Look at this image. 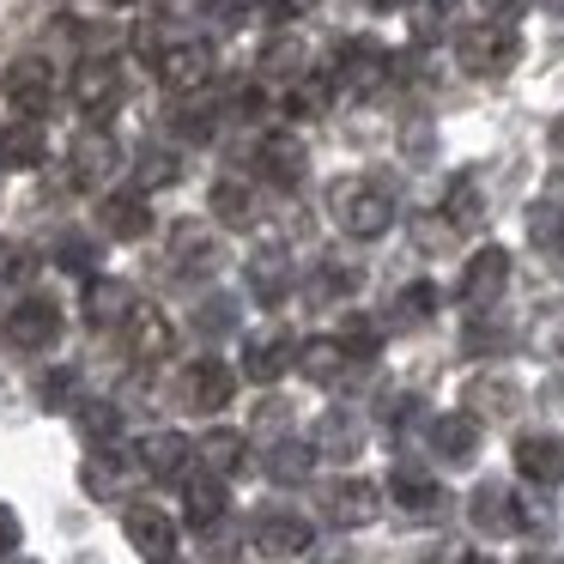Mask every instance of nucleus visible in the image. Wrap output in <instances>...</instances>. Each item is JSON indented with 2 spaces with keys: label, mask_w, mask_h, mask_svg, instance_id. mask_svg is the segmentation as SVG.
Wrapping results in <instances>:
<instances>
[{
  "label": "nucleus",
  "mask_w": 564,
  "mask_h": 564,
  "mask_svg": "<svg viewBox=\"0 0 564 564\" xmlns=\"http://www.w3.org/2000/svg\"><path fill=\"white\" fill-rule=\"evenodd\" d=\"M431 449H437L443 462H474V449H479V419H467V413H437V419H431Z\"/></svg>",
  "instance_id": "c85d7f7f"
},
{
  "label": "nucleus",
  "mask_w": 564,
  "mask_h": 564,
  "mask_svg": "<svg viewBox=\"0 0 564 564\" xmlns=\"http://www.w3.org/2000/svg\"><path fill=\"white\" fill-rule=\"evenodd\" d=\"M116 164H122V147H116L104 128H79L74 147H67V176H74L79 188H98L104 176H116Z\"/></svg>",
  "instance_id": "9b49d317"
},
{
  "label": "nucleus",
  "mask_w": 564,
  "mask_h": 564,
  "mask_svg": "<svg viewBox=\"0 0 564 564\" xmlns=\"http://www.w3.org/2000/svg\"><path fill=\"white\" fill-rule=\"evenodd\" d=\"M249 292H256V304H285L292 297V256L285 249H261L256 261H249Z\"/></svg>",
  "instance_id": "cd10ccee"
},
{
  "label": "nucleus",
  "mask_w": 564,
  "mask_h": 564,
  "mask_svg": "<svg viewBox=\"0 0 564 564\" xmlns=\"http://www.w3.org/2000/svg\"><path fill=\"white\" fill-rule=\"evenodd\" d=\"M316 449L334 455V462H352V455L365 449V425H358L352 413H322L316 419Z\"/></svg>",
  "instance_id": "2f4dec72"
},
{
  "label": "nucleus",
  "mask_w": 564,
  "mask_h": 564,
  "mask_svg": "<svg viewBox=\"0 0 564 564\" xmlns=\"http://www.w3.org/2000/svg\"><path fill=\"white\" fill-rule=\"evenodd\" d=\"M413 237H419V249H437V256H443V249H449V243H455V237H462V231H455V225L443 219V213H437V219H431V213H425V219L413 225Z\"/></svg>",
  "instance_id": "a18cd8bd"
},
{
  "label": "nucleus",
  "mask_w": 564,
  "mask_h": 564,
  "mask_svg": "<svg viewBox=\"0 0 564 564\" xmlns=\"http://www.w3.org/2000/svg\"><path fill=\"white\" fill-rule=\"evenodd\" d=\"M503 285H510V256L503 249H479L462 273V304L479 316V310H491L503 297Z\"/></svg>",
  "instance_id": "f3484780"
},
{
  "label": "nucleus",
  "mask_w": 564,
  "mask_h": 564,
  "mask_svg": "<svg viewBox=\"0 0 564 564\" xmlns=\"http://www.w3.org/2000/svg\"><path fill=\"white\" fill-rule=\"evenodd\" d=\"M256 171L268 176L273 188H297V183L310 176V152H304V140L285 134V128H273V134L256 147Z\"/></svg>",
  "instance_id": "4468645a"
},
{
  "label": "nucleus",
  "mask_w": 564,
  "mask_h": 564,
  "mask_svg": "<svg viewBox=\"0 0 564 564\" xmlns=\"http://www.w3.org/2000/svg\"><path fill=\"white\" fill-rule=\"evenodd\" d=\"M382 79H389V55H382L370 37H352V43L340 50V62H334V86H346L352 98L382 91Z\"/></svg>",
  "instance_id": "ddd939ff"
},
{
  "label": "nucleus",
  "mask_w": 564,
  "mask_h": 564,
  "mask_svg": "<svg viewBox=\"0 0 564 564\" xmlns=\"http://www.w3.org/2000/svg\"><path fill=\"white\" fill-rule=\"evenodd\" d=\"M389 498L401 503L406 516H431V510H443V486L425 474V467H406V462L389 474Z\"/></svg>",
  "instance_id": "bb28decb"
},
{
  "label": "nucleus",
  "mask_w": 564,
  "mask_h": 564,
  "mask_svg": "<svg viewBox=\"0 0 564 564\" xmlns=\"http://www.w3.org/2000/svg\"><path fill=\"white\" fill-rule=\"evenodd\" d=\"M79 310H86V322L91 328H128V316L140 310V297H134V285H122V280H86V297H79Z\"/></svg>",
  "instance_id": "aec40b11"
},
{
  "label": "nucleus",
  "mask_w": 564,
  "mask_h": 564,
  "mask_svg": "<svg viewBox=\"0 0 564 564\" xmlns=\"http://www.w3.org/2000/svg\"><path fill=\"white\" fill-rule=\"evenodd\" d=\"M159 79L176 98L207 91L213 86V43H171V50H159Z\"/></svg>",
  "instance_id": "9d476101"
},
{
  "label": "nucleus",
  "mask_w": 564,
  "mask_h": 564,
  "mask_svg": "<svg viewBox=\"0 0 564 564\" xmlns=\"http://www.w3.org/2000/svg\"><path fill=\"white\" fill-rule=\"evenodd\" d=\"M455 62L474 79H503L522 62V37H516L510 25H498V19H479V25H467L462 37H455Z\"/></svg>",
  "instance_id": "f03ea898"
},
{
  "label": "nucleus",
  "mask_w": 564,
  "mask_h": 564,
  "mask_svg": "<svg viewBox=\"0 0 564 564\" xmlns=\"http://www.w3.org/2000/svg\"><path fill=\"white\" fill-rule=\"evenodd\" d=\"M37 394H43V406H74V401H79V370H74V365L50 370V377L37 382Z\"/></svg>",
  "instance_id": "37998d69"
},
{
  "label": "nucleus",
  "mask_w": 564,
  "mask_h": 564,
  "mask_svg": "<svg viewBox=\"0 0 564 564\" xmlns=\"http://www.w3.org/2000/svg\"><path fill=\"white\" fill-rule=\"evenodd\" d=\"M467 352H503V328L474 322V328H467Z\"/></svg>",
  "instance_id": "603ef678"
},
{
  "label": "nucleus",
  "mask_w": 564,
  "mask_h": 564,
  "mask_svg": "<svg viewBox=\"0 0 564 564\" xmlns=\"http://www.w3.org/2000/svg\"><path fill=\"white\" fill-rule=\"evenodd\" d=\"M558 188H564V164H558Z\"/></svg>",
  "instance_id": "e2e57ef3"
},
{
  "label": "nucleus",
  "mask_w": 564,
  "mask_h": 564,
  "mask_svg": "<svg viewBox=\"0 0 564 564\" xmlns=\"http://www.w3.org/2000/svg\"><path fill=\"white\" fill-rule=\"evenodd\" d=\"M207 207H213V219H219V225H249V219H256V195H249L243 176H219L213 195H207Z\"/></svg>",
  "instance_id": "f704fd0d"
},
{
  "label": "nucleus",
  "mask_w": 564,
  "mask_h": 564,
  "mask_svg": "<svg viewBox=\"0 0 564 564\" xmlns=\"http://www.w3.org/2000/svg\"><path fill=\"white\" fill-rule=\"evenodd\" d=\"M19 540H25V528H19V510H13V503H0V558H13Z\"/></svg>",
  "instance_id": "09e8293b"
},
{
  "label": "nucleus",
  "mask_w": 564,
  "mask_h": 564,
  "mask_svg": "<svg viewBox=\"0 0 564 564\" xmlns=\"http://www.w3.org/2000/svg\"><path fill=\"white\" fill-rule=\"evenodd\" d=\"M328 98H334V79L304 74L292 91H285V110H292V116H304V122H310V116H322V110H328Z\"/></svg>",
  "instance_id": "4c0bfd02"
},
{
  "label": "nucleus",
  "mask_w": 564,
  "mask_h": 564,
  "mask_svg": "<svg viewBox=\"0 0 564 564\" xmlns=\"http://www.w3.org/2000/svg\"><path fill=\"white\" fill-rule=\"evenodd\" d=\"M128 98V86H122V67L116 62H79L74 67V104L86 116H116V104Z\"/></svg>",
  "instance_id": "f8f14e48"
},
{
  "label": "nucleus",
  "mask_w": 564,
  "mask_h": 564,
  "mask_svg": "<svg viewBox=\"0 0 564 564\" xmlns=\"http://www.w3.org/2000/svg\"><path fill=\"white\" fill-rule=\"evenodd\" d=\"M334 340H340V346H346V352H352V358H377L382 334H377V322H370V316H346Z\"/></svg>",
  "instance_id": "79ce46f5"
},
{
  "label": "nucleus",
  "mask_w": 564,
  "mask_h": 564,
  "mask_svg": "<svg viewBox=\"0 0 564 564\" xmlns=\"http://www.w3.org/2000/svg\"><path fill=\"white\" fill-rule=\"evenodd\" d=\"M292 358H297L292 334L261 328V334H249V340H243V377L249 382H280L285 370H292Z\"/></svg>",
  "instance_id": "412c9836"
},
{
  "label": "nucleus",
  "mask_w": 564,
  "mask_h": 564,
  "mask_svg": "<svg viewBox=\"0 0 564 564\" xmlns=\"http://www.w3.org/2000/svg\"><path fill=\"white\" fill-rule=\"evenodd\" d=\"M431 316H437V285H431V280H413L401 297H394V322H401V328L431 322Z\"/></svg>",
  "instance_id": "58836bf2"
},
{
  "label": "nucleus",
  "mask_w": 564,
  "mask_h": 564,
  "mask_svg": "<svg viewBox=\"0 0 564 564\" xmlns=\"http://www.w3.org/2000/svg\"><path fill=\"white\" fill-rule=\"evenodd\" d=\"M176 134L183 140H213V116L207 110H176Z\"/></svg>",
  "instance_id": "8fccbe9b"
},
{
  "label": "nucleus",
  "mask_w": 564,
  "mask_h": 564,
  "mask_svg": "<svg viewBox=\"0 0 564 564\" xmlns=\"http://www.w3.org/2000/svg\"><path fill=\"white\" fill-rule=\"evenodd\" d=\"M455 564H498V558H486V552H467V558H455Z\"/></svg>",
  "instance_id": "4d7b16f0"
},
{
  "label": "nucleus",
  "mask_w": 564,
  "mask_h": 564,
  "mask_svg": "<svg viewBox=\"0 0 564 564\" xmlns=\"http://www.w3.org/2000/svg\"><path fill=\"white\" fill-rule=\"evenodd\" d=\"M528 346H534V352H564V316H540L534 334H528Z\"/></svg>",
  "instance_id": "de8ad7c7"
},
{
  "label": "nucleus",
  "mask_w": 564,
  "mask_h": 564,
  "mask_svg": "<svg viewBox=\"0 0 564 564\" xmlns=\"http://www.w3.org/2000/svg\"><path fill=\"white\" fill-rule=\"evenodd\" d=\"M249 540H256L261 558H297V552H310L316 528H310L297 510H261L256 528H249Z\"/></svg>",
  "instance_id": "1a4fd4ad"
},
{
  "label": "nucleus",
  "mask_w": 564,
  "mask_h": 564,
  "mask_svg": "<svg viewBox=\"0 0 564 564\" xmlns=\"http://www.w3.org/2000/svg\"><path fill=\"white\" fill-rule=\"evenodd\" d=\"M147 479V467H140V455H116V449H98L86 462V474H79V486L91 491V498H104V503H122V498H134V486Z\"/></svg>",
  "instance_id": "0eeeda50"
},
{
  "label": "nucleus",
  "mask_w": 564,
  "mask_h": 564,
  "mask_svg": "<svg viewBox=\"0 0 564 564\" xmlns=\"http://www.w3.org/2000/svg\"><path fill=\"white\" fill-rule=\"evenodd\" d=\"M79 431H86L91 443H104V449H110L116 431H122V413H116L110 401H86V406H79Z\"/></svg>",
  "instance_id": "a19ab883"
},
{
  "label": "nucleus",
  "mask_w": 564,
  "mask_h": 564,
  "mask_svg": "<svg viewBox=\"0 0 564 564\" xmlns=\"http://www.w3.org/2000/svg\"><path fill=\"white\" fill-rule=\"evenodd\" d=\"M110 7H134V0H110Z\"/></svg>",
  "instance_id": "680f3d73"
},
{
  "label": "nucleus",
  "mask_w": 564,
  "mask_h": 564,
  "mask_svg": "<svg viewBox=\"0 0 564 564\" xmlns=\"http://www.w3.org/2000/svg\"><path fill=\"white\" fill-rule=\"evenodd\" d=\"M304 62H310V50H304V37L297 31H273L268 37V50H261V79H304Z\"/></svg>",
  "instance_id": "7c9ffc66"
},
{
  "label": "nucleus",
  "mask_w": 564,
  "mask_h": 564,
  "mask_svg": "<svg viewBox=\"0 0 564 564\" xmlns=\"http://www.w3.org/2000/svg\"><path fill=\"white\" fill-rule=\"evenodd\" d=\"M188 406L195 413H225L231 406V394H237V370L231 365H219V358H200L195 370H188Z\"/></svg>",
  "instance_id": "b1692460"
},
{
  "label": "nucleus",
  "mask_w": 564,
  "mask_h": 564,
  "mask_svg": "<svg viewBox=\"0 0 564 564\" xmlns=\"http://www.w3.org/2000/svg\"><path fill=\"white\" fill-rule=\"evenodd\" d=\"M443 219L455 225V231H479L486 225V195H479L474 176H455L449 195H443Z\"/></svg>",
  "instance_id": "72a5a7b5"
},
{
  "label": "nucleus",
  "mask_w": 564,
  "mask_h": 564,
  "mask_svg": "<svg viewBox=\"0 0 564 564\" xmlns=\"http://www.w3.org/2000/svg\"><path fill=\"white\" fill-rule=\"evenodd\" d=\"M516 467L534 486H564V437L558 431H522L516 437Z\"/></svg>",
  "instance_id": "a211bd4d"
},
{
  "label": "nucleus",
  "mask_w": 564,
  "mask_h": 564,
  "mask_svg": "<svg viewBox=\"0 0 564 564\" xmlns=\"http://www.w3.org/2000/svg\"><path fill=\"white\" fill-rule=\"evenodd\" d=\"M358 285V268H346V261H322L316 268V292L334 297V292H352Z\"/></svg>",
  "instance_id": "49530a36"
},
{
  "label": "nucleus",
  "mask_w": 564,
  "mask_h": 564,
  "mask_svg": "<svg viewBox=\"0 0 564 564\" xmlns=\"http://www.w3.org/2000/svg\"><path fill=\"white\" fill-rule=\"evenodd\" d=\"M55 261H62L67 273H79V280H91V273H98V243L79 237V231H67L62 243H55Z\"/></svg>",
  "instance_id": "ea45409f"
},
{
  "label": "nucleus",
  "mask_w": 564,
  "mask_h": 564,
  "mask_svg": "<svg viewBox=\"0 0 564 564\" xmlns=\"http://www.w3.org/2000/svg\"><path fill=\"white\" fill-rule=\"evenodd\" d=\"M328 207H334V225H340L346 237H358V243H370V237H382L394 225V195L377 176H340Z\"/></svg>",
  "instance_id": "f257e3e1"
},
{
  "label": "nucleus",
  "mask_w": 564,
  "mask_h": 564,
  "mask_svg": "<svg viewBox=\"0 0 564 564\" xmlns=\"http://www.w3.org/2000/svg\"><path fill=\"white\" fill-rule=\"evenodd\" d=\"M183 510L195 528H219L225 510H231V491H225V479L213 474V467H195V474L183 479Z\"/></svg>",
  "instance_id": "5701e85b"
},
{
  "label": "nucleus",
  "mask_w": 564,
  "mask_h": 564,
  "mask_svg": "<svg viewBox=\"0 0 564 564\" xmlns=\"http://www.w3.org/2000/svg\"><path fill=\"white\" fill-rule=\"evenodd\" d=\"M122 340H128V358H140V365H159V358L176 352V328L159 304H140L134 316H128Z\"/></svg>",
  "instance_id": "dca6fc26"
},
{
  "label": "nucleus",
  "mask_w": 564,
  "mask_h": 564,
  "mask_svg": "<svg viewBox=\"0 0 564 564\" xmlns=\"http://www.w3.org/2000/svg\"><path fill=\"white\" fill-rule=\"evenodd\" d=\"M7 564H37V558H7Z\"/></svg>",
  "instance_id": "052dcab7"
},
{
  "label": "nucleus",
  "mask_w": 564,
  "mask_h": 564,
  "mask_svg": "<svg viewBox=\"0 0 564 564\" xmlns=\"http://www.w3.org/2000/svg\"><path fill=\"white\" fill-rule=\"evenodd\" d=\"M516 406H522V389H516L510 377H498V370H486V377H474L462 389L467 419H516Z\"/></svg>",
  "instance_id": "4be33fe9"
},
{
  "label": "nucleus",
  "mask_w": 564,
  "mask_h": 564,
  "mask_svg": "<svg viewBox=\"0 0 564 564\" xmlns=\"http://www.w3.org/2000/svg\"><path fill=\"white\" fill-rule=\"evenodd\" d=\"M467 522H474L479 534L503 540V534H522V528H528V510L516 503V491H510V486L486 479V486H474V498H467Z\"/></svg>",
  "instance_id": "423d86ee"
},
{
  "label": "nucleus",
  "mask_w": 564,
  "mask_h": 564,
  "mask_svg": "<svg viewBox=\"0 0 564 564\" xmlns=\"http://www.w3.org/2000/svg\"><path fill=\"white\" fill-rule=\"evenodd\" d=\"M522 7H528V0H479V13H486V19H498V25H510V19L522 13Z\"/></svg>",
  "instance_id": "6e6d98bb"
},
{
  "label": "nucleus",
  "mask_w": 564,
  "mask_h": 564,
  "mask_svg": "<svg viewBox=\"0 0 564 564\" xmlns=\"http://www.w3.org/2000/svg\"><path fill=\"white\" fill-rule=\"evenodd\" d=\"M0 98L13 104L19 116L37 122V116L55 104V67L43 62V55H19V62H7V74H0Z\"/></svg>",
  "instance_id": "20e7f679"
},
{
  "label": "nucleus",
  "mask_w": 564,
  "mask_h": 564,
  "mask_svg": "<svg viewBox=\"0 0 564 564\" xmlns=\"http://www.w3.org/2000/svg\"><path fill=\"white\" fill-rule=\"evenodd\" d=\"M231 316H237L231 297H213V304L200 310V328H207V334H225V328H231Z\"/></svg>",
  "instance_id": "3c124183"
},
{
  "label": "nucleus",
  "mask_w": 564,
  "mask_h": 564,
  "mask_svg": "<svg viewBox=\"0 0 564 564\" xmlns=\"http://www.w3.org/2000/svg\"><path fill=\"white\" fill-rule=\"evenodd\" d=\"M171 261L183 273H219L225 268V249H219V237H213L207 225H176V231H171Z\"/></svg>",
  "instance_id": "a878e982"
},
{
  "label": "nucleus",
  "mask_w": 564,
  "mask_h": 564,
  "mask_svg": "<svg viewBox=\"0 0 564 564\" xmlns=\"http://www.w3.org/2000/svg\"><path fill=\"white\" fill-rule=\"evenodd\" d=\"M528 243H534L540 256L564 261V207L558 200H534V207H528Z\"/></svg>",
  "instance_id": "c9c22d12"
},
{
  "label": "nucleus",
  "mask_w": 564,
  "mask_h": 564,
  "mask_svg": "<svg viewBox=\"0 0 564 564\" xmlns=\"http://www.w3.org/2000/svg\"><path fill=\"white\" fill-rule=\"evenodd\" d=\"M43 159H50V134L31 116H13V122L0 128V164L7 171H37Z\"/></svg>",
  "instance_id": "393cba45"
},
{
  "label": "nucleus",
  "mask_w": 564,
  "mask_h": 564,
  "mask_svg": "<svg viewBox=\"0 0 564 564\" xmlns=\"http://www.w3.org/2000/svg\"><path fill=\"white\" fill-rule=\"evenodd\" d=\"M322 516H328L334 528H365V522H377L382 516V491L370 486V479H328L322 486Z\"/></svg>",
  "instance_id": "39448f33"
},
{
  "label": "nucleus",
  "mask_w": 564,
  "mask_h": 564,
  "mask_svg": "<svg viewBox=\"0 0 564 564\" xmlns=\"http://www.w3.org/2000/svg\"><path fill=\"white\" fill-rule=\"evenodd\" d=\"M0 340L13 346V352H50L62 340V310H55V297H25L19 310H7L0 316Z\"/></svg>",
  "instance_id": "7ed1b4c3"
},
{
  "label": "nucleus",
  "mask_w": 564,
  "mask_h": 564,
  "mask_svg": "<svg viewBox=\"0 0 564 564\" xmlns=\"http://www.w3.org/2000/svg\"><path fill=\"white\" fill-rule=\"evenodd\" d=\"M164 183H176V159L159 147H147L140 152V188H164Z\"/></svg>",
  "instance_id": "c03bdc74"
},
{
  "label": "nucleus",
  "mask_w": 564,
  "mask_h": 564,
  "mask_svg": "<svg viewBox=\"0 0 564 564\" xmlns=\"http://www.w3.org/2000/svg\"><path fill=\"white\" fill-rule=\"evenodd\" d=\"M98 225L116 237V243H134V237H147V231H152V200H147V188H116V195H104Z\"/></svg>",
  "instance_id": "6ab92c4d"
},
{
  "label": "nucleus",
  "mask_w": 564,
  "mask_h": 564,
  "mask_svg": "<svg viewBox=\"0 0 564 564\" xmlns=\"http://www.w3.org/2000/svg\"><path fill=\"white\" fill-rule=\"evenodd\" d=\"M540 7H546L552 19H564V0H540Z\"/></svg>",
  "instance_id": "13d9d810"
},
{
  "label": "nucleus",
  "mask_w": 564,
  "mask_h": 564,
  "mask_svg": "<svg viewBox=\"0 0 564 564\" xmlns=\"http://www.w3.org/2000/svg\"><path fill=\"white\" fill-rule=\"evenodd\" d=\"M31 249H0V280H31Z\"/></svg>",
  "instance_id": "864d4df0"
},
{
  "label": "nucleus",
  "mask_w": 564,
  "mask_h": 564,
  "mask_svg": "<svg viewBox=\"0 0 564 564\" xmlns=\"http://www.w3.org/2000/svg\"><path fill=\"white\" fill-rule=\"evenodd\" d=\"M346 365H352V352H346L340 340H304L297 346V370H304L310 382H340Z\"/></svg>",
  "instance_id": "473e14b6"
},
{
  "label": "nucleus",
  "mask_w": 564,
  "mask_h": 564,
  "mask_svg": "<svg viewBox=\"0 0 564 564\" xmlns=\"http://www.w3.org/2000/svg\"><path fill=\"white\" fill-rule=\"evenodd\" d=\"M437 19H443V0H419V7H413V31H419V37H437Z\"/></svg>",
  "instance_id": "5fc2aeb1"
},
{
  "label": "nucleus",
  "mask_w": 564,
  "mask_h": 564,
  "mask_svg": "<svg viewBox=\"0 0 564 564\" xmlns=\"http://www.w3.org/2000/svg\"><path fill=\"white\" fill-rule=\"evenodd\" d=\"M200 462L213 467L219 479H237V474H249V443H243V431H207L200 437Z\"/></svg>",
  "instance_id": "c756f323"
},
{
  "label": "nucleus",
  "mask_w": 564,
  "mask_h": 564,
  "mask_svg": "<svg viewBox=\"0 0 564 564\" xmlns=\"http://www.w3.org/2000/svg\"><path fill=\"white\" fill-rule=\"evenodd\" d=\"M552 401H564V377H558V382H552Z\"/></svg>",
  "instance_id": "bf43d9fd"
},
{
  "label": "nucleus",
  "mask_w": 564,
  "mask_h": 564,
  "mask_svg": "<svg viewBox=\"0 0 564 564\" xmlns=\"http://www.w3.org/2000/svg\"><path fill=\"white\" fill-rule=\"evenodd\" d=\"M122 528H128V546H134L147 564H171L176 558V522L159 510V503H128Z\"/></svg>",
  "instance_id": "6e6552de"
},
{
  "label": "nucleus",
  "mask_w": 564,
  "mask_h": 564,
  "mask_svg": "<svg viewBox=\"0 0 564 564\" xmlns=\"http://www.w3.org/2000/svg\"><path fill=\"white\" fill-rule=\"evenodd\" d=\"M140 467H147V479H164V486H176V479H188V467H195V443L183 437V431H152V437H140Z\"/></svg>",
  "instance_id": "2eb2a0df"
},
{
  "label": "nucleus",
  "mask_w": 564,
  "mask_h": 564,
  "mask_svg": "<svg viewBox=\"0 0 564 564\" xmlns=\"http://www.w3.org/2000/svg\"><path fill=\"white\" fill-rule=\"evenodd\" d=\"M310 462H316V443H273L268 455V474L280 479V486H297V479H310Z\"/></svg>",
  "instance_id": "e433bc0d"
}]
</instances>
